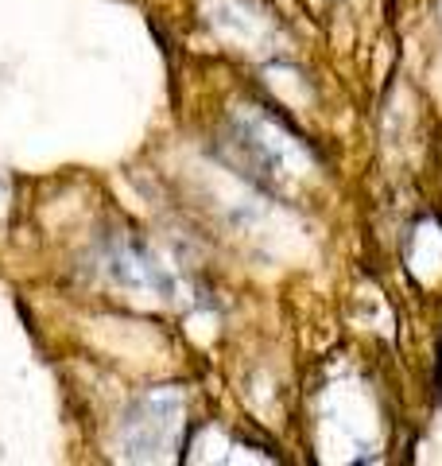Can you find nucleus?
Here are the masks:
<instances>
[{
    "instance_id": "f257e3e1",
    "label": "nucleus",
    "mask_w": 442,
    "mask_h": 466,
    "mask_svg": "<svg viewBox=\"0 0 442 466\" xmlns=\"http://www.w3.org/2000/svg\"><path fill=\"white\" fill-rule=\"evenodd\" d=\"M179 416H183V397L175 389L147 392V397L132 408V416L125 420V431H121L125 455L128 459H159L167 451V443L175 440Z\"/></svg>"
},
{
    "instance_id": "f03ea898",
    "label": "nucleus",
    "mask_w": 442,
    "mask_h": 466,
    "mask_svg": "<svg viewBox=\"0 0 442 466\" xmlns=\"http://www.w3.org/2000/svg\"><path fill=\"white\" fill-rule=\"evenodd\" d=\"M237 152L241 164L248 167L245 175H256V179H279V175H291V159H295V140L276 137V128L268 121H256V116H237Z\"/></svg>"
},
{
    "instance_id": "7ed1b4c3",
    "label": "nucleus",
    "mask_w": 442,
    "mask_h": 466,
    "mask_svg": "<svg viewBox=\"0 0 442 466\" xmlns=\"http://www.w3.org/2000/svg\"><path fill=\"white\" fill-rule=\"evenodd\" d=\"M109 265H113V276H121L125 284L132 288H147V291H171L175 280L167 272H159V265H152L140 249H132V245H116L109 253Z\"/></svg>"
}]
</instances>
